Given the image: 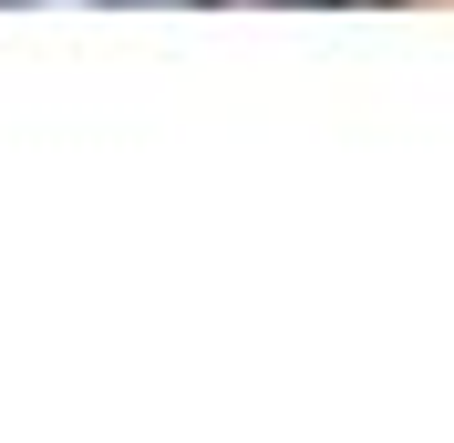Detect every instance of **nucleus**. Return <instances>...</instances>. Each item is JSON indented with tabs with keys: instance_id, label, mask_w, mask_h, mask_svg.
<instances>
[{
	"instance_id": "1",
	"label": "nucleus",
	"mask_w": 454,
	"mask_h": 443,
	"mask_svg": "<svg viewBox=\"0 0 454 443\" xmlns=\"http://www.w3.org/2000/svg\"><path fill=\"white\" fill-rule=\"evenodd\" d=\"M279 11H393V0H279Z\"/></svg>"
}]
</instances>
